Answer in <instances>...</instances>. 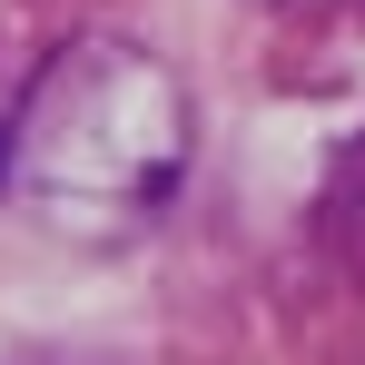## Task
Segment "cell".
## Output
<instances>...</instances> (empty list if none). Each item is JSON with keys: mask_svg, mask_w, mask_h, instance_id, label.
Masks as SVG:
<instances>
[{"mask_svg": "<svg viewBox=\"0 0 365 365\" xmlns=\"http://www.w3.org/2000/svg\"><path fill=\"white\" fill-rule=\"evenodd\" d=\"M187 138H197V109L158 50L69 40L20 89V119L0 138V178L20 207H40L69 237H119L168 207V187L187 178Z\"/></svg>", "mask_w": 365, "mask_h": 365, "instance_id": "obj_1", "label": "cell"}]
</instances>
